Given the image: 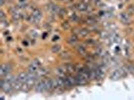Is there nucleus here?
<instances>
[{"label":"nucleus","instance_id":"1","mask_svg":"<svg viewBox=\"0 0 134 100\" xmlns=\"http://www.w3.org/2000/svg\"><path fill=\"white\" fill-rule=\"evenodd\" d=\"M125 74V72L123 69L115 70L111 76V79L112 81H118Z\"/></svg>","mask_w":134,"mask_h":100},{"label":"nucleus","instance_id":"2","mask_svg":"<svg viewBox=\"0 0 134 100\" xmlns=\"http://www.w3.org/2000/svg\"><path fill=\"white\" fill-rule=\"evenodd\" d=\"M40 63L37 60L33 61L28 68V71L30 73H35L39 69Z\"/></svg>","mask_w":134,"mask_h":100},{"label":"nucleus","instance_id":"3","mask_svg":"<svg viewBox=\"0 0 134 100\" xmlns=\"http://www.w3.org/2000/svg\"><path fill=\"white\" fill-rule=\"evenodd\" d=\"M11 70V66L7 64H4L1 66L0 75L1 76L8 75Z\"/></svg>","mask_w":134,"mask_h":100},{"label":"nucleus","instance_id":"4","mask_svg":"<svg viewBox=\"0 0 134 100\" xmlns=\"http://www.w3.org/2000/svg\"><path fill=\"white\" fill-rule=\"evenodd\" d=\"M1 87L2 88L4 91L6 92H10L12 89L13 86L11 83L7 81H1Z\"/></svg>","mask_w":134,"mask_h":100},{"label":"nucleus","instance_id":"5","mask_svg":"<svg viewBox=\"0 0 134 100\" xmlns=\"http://www.w3.org/2000/svg\"><path fill=\"white\" fill-rule=\"evenodd\" d=\"M42 17L41 13L39 10H35L33 11L32 13V18L31 20L33 22H38Z\"/></svg>","mask_w":134,"mask_h":100},{"label":"nucleus","instance_id":"6","mask_svg":"<svg viewBox=\"0 0 134 100\" xmlns=\"http://www.w3.org/2000/svg\"><path fill=\"white\" fill-rule=\"evenodd\" d=\"M119 19L121 22L125 24H129L130 21L129 16L125 13H121V14L119 15Z\"/></svg>","mask_w":134,"mask_h":100},{"label":"nucleus","instance_id":"7","mask_svg":"<svg viewBox=\"0 0 134 100\" xmlns=\"http://www.w3.org/2000/svg\"><path fill=\"white\" fill-rule=\"evenodd\" d=\"M76 83L78 85H84L86 84V79L84 78L81 75H79L76 78Z\"/></svg>","mask_w":134,"mask_h":100},{"label":"nucleus","instance_id":"8","mask_svg":"<svg viewBox=\"0 0 134 100\" xmlns=\"http://www.w3.org/2000/svg\"><path fill=\"white\" fill-rule=\"evenodd\" d=\"M28 79V74H27L26 73H21L17 77V80L20 82L22 83H26L27 80Z\"/></svg>","mask_w":134,"mask_h":100},{"label":"nucleus","instance_id":"9","mask_svg":"<svg viewBox=\"0 0 134 100\" xmlns=\"http://www.w3.org/2000/svg\"><path fill=\"white\" fill-rule=\"evenodd\" d=\"M46 90L45 85L44 81L40 82L38 84L36 85V91L38 92H42Z\"/></svg>","mask_w":134,"mask_h":100},{"label":"nucleus","instance_id":"10","mask_svg":"<svg viewBox=\"0 0 134 100\" xmlns=\"http://www.w3.org/2000/svg\"><path fill=\"white\" fill-rule=\"evenodd\" d=\"M48 8L49 11L53 13H59L60 11V9L59 8V7L53 4L49 5Z\"/></svg>","mask_w":134,"mask_h":100},{"label":"nucleus","instance_id":"11","mask_svg":"<svg viewBox=\"0 0 134 100\" xmlns=\"http://www.w3.org/2000/svg\"><path fill=\"white\" fill-rule=\"evenodd\" d=\"M12 15L13 18L15 20H19L20 18V17H21V14H20V12L16 9L12 11Z\"/></svg>","mask_w":134,"mask_h":100},{"label":"nucleus","instance_id":"12","mask_svg":"<svg viewBox=\"0 0 134 100\" xmlns=\"http://www.w3.org/2000/svg\"><path fill=\"white\" fill-rule=\"evenodd\" d=\"M16 80L17 79H16V78H15V77L14 76L8 75H7L6 76L5 81H7L8 82H10V83L12 84V83H14L15 81H16Z\"/></svg>","mask_w":134,"mask_h":100},{"label":"nucleus","instance_id":"13","mask_svg":"<svg viewBox=\"0 0 134 100\" xmlns=\"http://www.w3.org/2000/svg\"><path fill=\"white\" fill-rule=\"evenodd\" d=\"M78 9L80 11H86L88 9V6L86 4L84 3H82L79 4L77 6Z\"/></svg>","mask_w":134,"mask_h":100},{"label":"nucleus","instance_id":"14","mask_svg":"<svg viewBox=\"0 0 134 100\" xmlns=\"http://www.w3.org/2000/svg\"><path fill=\"white\" fill-rule=\"evenodd\" d=\"M45 88L46 90H50V89L52 88V80H48L44 81Z\"/></svg>","mask_w":134,"mask_h":100},{"label":"nucleus","instance_id":"15","mask_svg":"<svg viewBox=\"0 0 134 100\" xmlns=\"http://www.w3.org/2000/svg\"><path fill=\"white\" fill-rule=\"evenodd\" d=\"M36 72H37L36 75H38L39 76H44L47 74V71L45 69H43V68L38 69Z\"/></svg>","mask_w":134,"mask_h":100},{"label":"nucleus","instance_id":"16","mask_svg":"<svg viewBox=\"0 0 134 100\" xmlns=\"http://www.w3.org/2000/svg\"><path fill=\"white\" fill-rule=\"evenodd\" d=\"M57 80V82L58 86L59 87H63L65 85V83H64V79H63L62 77H59Z\"/></svg>","mask_w":134,"mask_h":100},{"label":"nucleus","instance_id":"17","mask_svg":"<svg viewBox=\"0 0 134 100\" xmlns=\"http://www.w3.org/2000/svg\"><path fill=\"white\" fill-rule=\"evenodd\" d=\"M60 49H61V46L58 45H56L53 47L51 50L53 53H57Z\"/></svg>","mask_w":134,"mask_h":100},{"label":"nucleus","instance_id":"18","mask_svg":"<svg viewBox=\"0 0 134 100\" xmlns=\"http://www.w3.org/2000/svg\"><path fill=\"white\" fill-rule=\"evenodd\" d=\"M30 87V86H29L27 84L25 83V84H23V85L22 86V87H21V89L23 91L27 92L28 91H29Z\"/></svg>","mask_w":134,"mask_h":100},{"label":"nucleus","instance_id":"19","mask_svg":"<svg viewBox=\"0 0 134 100\" xmlns=\"http://www.w3.org/2000/svg\"><path fill=\"white\" fill-rule=\"evenodd\" d=\"M67 78H68L69 81V82H70L71 86H73V85L76 84L75 78L72 77H69Z\"/></svg>","mask_w":134,"mask_h":100},{"label":"nucleus","instance_id":"20","mask_svg":"<svg viewBox=\"0 0 134 100\" xmlns=\"http://www.w3.org/2000/svg\"><path fill=\"white\" fill-rule=\"evenodd\" d=\"M66 70L70 73H72L74 71L75 68L72 65H68V66H67Z\"/></svg>","mask_w":134,"mask_h":100},{"label":"nucleus","instance_id":"21","mask_svg":"<svg viewBox=\"0 0 134 100\" xmlns=\"http://www.w3.org/2000/svg\"><path fill=\"white\" fill-rule=\"evenodd\" d=\"M89 33V31H88V30L86 29H82L81 31H80V34L82 36H86Z\"/></svg>","mask_w":134,"mask_h":100},{"label":"nucleus","instance_id":"22","mask_svg":"<svg viewBox=\"0 0 134 100\" xmlns=\"http://www.w3.org/2000/svg\"><path fill=\"white\" fill-rule=\"evenodd\" d=\"M52 88H56L58 86H59L57 80H52Z\"/></svg>","mask_w":134,"mask_h":100},{"label":"nucleus","instance_id":"23","mask_svg":"<svg viewBox=\"0 0 134 100\" xmlns=\"http://www.w3.org/2000/svg\"><path fill=\"white\" fill-rule=\"evenodd\" d=\"M128 71L132 73V74H134V67L132 65H130L129 66V67H128Z\"/></svg>","mask_w":134,"mask_h":100},{"label":"nucleus","instance_id":"24","mask_svg":"<svg viewBox=\"0 0 134 100\" xmlns=\"http://www.w3.org/2000/svg\"><path fill=\"white\" fill-rule=\"evenodd\" d=\"M61 57L63 59H68L69 57V55L68 54V53H67L66 52H63L61 54Z\"/></svg>","mask_w":134,"mask_h":100},{"label":"nucleus","instance_id":"25","mask_svg":"<svg viewBox=\"0 0 134 100\" xmlns=\"http://www.w3.org/2000/svg\"><path fill=\"white\" fill-rule=\"evenodd\" d=\"M77 37L75 35L72 36L70 38V42L72 43H75L77 41Z\"/></svg>","mask_w":134,"mask_h":100},{"label":"nucleus","instance_id":"26","mask_svg":"<svg viewBox=\"0 0 134 100\" xmlns=\"http://www.w3.org/2000/svg\"><path fill=\"white\" fill-rule=\"evenodd\" d=\"M78 52H79V53H80V54H83L85 52V49L83 48V47H80L78 49Z\"/></svg>","mask_w":134,"mask_h":100},{"label":"nucleus","instance_id":"27","mask_svg":"<svg viewBox=\"0 0 134 100\" xmlns=\"http://www.w3.org/2000/svg\"><path fill=\"white\" fill-rule=\"evenodd\" d=\"M128 12L129 13H131V14H133V13H134V6H131L129 7V9H128Z\"/></svg>","mask_w":134,"mask_h":100},{"label":"nucleus","instance_id":"28","mask_svg":"<svg viewBox=\"0 0 134 100\" xmlns=\"http://www.w3.org/2000/svg\"><path fill=\"white\" fill-rule=\"evenodd\" d=\"M62 27H63L64 29H67L69 28V25L68 23H64L63 25H62Z\"/></svg>","mask_w":134,"mask_h":100},{"label":"nucleus","instance_id":"29","mask_svg":"<svg viewBox=\"0 0 134 100\" xmlns=\"http://www.w3.org/2000/svg\"><path fill=\"white\" fill-rule=\"evenodd\" d=\"M88 23L89 24H93V23H95V21L92 19L89 20L88 21Z\"/></svg>","mask_w":134,"mask_h":100},{"label":"nucleus","instance_id":"30","mask_svg":"<svg viewBox=\"0 0 134 100\" xmlns=\"http://www.w3.org/2000/svg\"><path fill=\"white\" fill-rule=\"evenodd\" d=\"M4 16H5L4 13L2 11H1V12H0V17H1V18H2Z\"/></svg>","mask_w":134,"mask_h":100},{"label":"nucleus","instance_id":"31","mask_svg":"<svg viewBox=\"0 0 134 100\" xmlns=\"http://www.w3.org/2000/svg\"><path fill=\"white\" fill-rule=\"evenodd\" d=\"M4 0H0V5L1 6L4 4Z\"/></svg>","mask_w":134,"mask_h":100},{"label":"nucleus","instance_id":"32","mask_svg":"<svg viewBox=\"0 0 134 100\" xmlns=\"http://www.w3.org/2000/svg\"><path fill=\"white\" fill-rule=\"evenodd\" d=\"M58 1H62V0H58Z\"/></svg>","mask_w":134,"mask_h":100},{"label":"nucleus","instance_id":"33","mask_svg":"<svg viewBox=\"0 0 134 100\" xmlns=\"http://www.w3.org/2000/svg\"><path fill=\"white\" fill-rule=\"evenodd\" d=\"M125 1H127V0H125Z\"/></svg>","mask_w":134,"mask_h":100}]
</instances>
